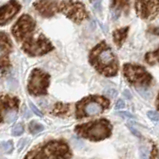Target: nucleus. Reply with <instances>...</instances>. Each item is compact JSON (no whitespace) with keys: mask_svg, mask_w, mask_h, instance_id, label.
<instances>
[{"mask_svg":"<svg viewBox=\"0 0 159 159\" xmlns=\"http://www.w3.org/2000/svg\"><path fill=\"white\" fill-rule=\"evenodd\" d=\"M12 34L21 49L29 56H41L53 50V45L38 29L30 15L24 14L12 27Z\"/></svg>","mask_w":159,"mask_h":159,"instance_id":"1","label":"nucleus"},{"mask_svg":"<svg viewBox=\"0 0 159 159\" xmlns=\"http://www.w3.org/2000/svg\"><path fill=\"white\" fill-rule=\"evenodd\" d=\"M89 62L97 72L106 77L115 76L118 72L117 58L105 41L97 44L90 51Z\"/></svg>","mask_w":159,"mask_h":159,"instance_id":"2","label":"nucleus"},{"mask_svg":"<svg viewBox=\"0 0 159 159\" xmlns=\"http://www.w3.org/2000/svg\"><path fill=\"white\" fill-rule=\"evenodd\" d=\"M71 157L70 149L64 141H50L33 149L24 159H68Z\"/></svg>","mask_w":159,"mask_h":159,"instance_id":"3","label":"nucleus"},{"mask_svg":"<svg viewBox=\"0 0 159 159\" xmlns=\"http://www.w3.org/2000/svg\"><path fill=\"white\" fill-rule=\"evenodd\" d=\"M75 132L91 141H100L111 135L112 125L106 119H98L76 126Z\"/></svg>","mask_w":159,"mask_h":159,"instance_id":"4","label":"nucleus"},{"mask_svg":"<svg viewBox=\"0 0 159 159\" xmlns=\"http://www.w3.org/2000/svg\"><path fill=\"white\" fill-rule=\"evenodd\" d=\"M110 105L109 100L104 96L90 95L83 98L76 104V117L78 119L84 117H92L101 114Z\"/></svg>","mask_w":159,"mask_h":159,"instance_id":"5","label":"nucleus"},{"mask_svg":"<svg viewBox=\"0 0 159 159\" xmlns=\"http://www.w3.org/2000/svg\"><path fill=\"white\" fill-rule=\"evenodd\" d=\"M123 74L128 82L138 88L150 86L153 77L144 67L138 64L126 63L123 66Z\"/></svg>","mask_w":159,"mask_h":159,"instance_id":"6","label":"nucleus"},{"mask_svg":"<svg viewBox=\"0 0 159 159\" xmlns=\"http://www.w3.org/2000/svg\"><path fill=\"white\" fill-rule=\"evenodd\" d=\"M55 12H61L75 23H81L88 18L83 3L77 0H56Z\"/></svg>","mask_w":159,"mask_h":159,"instance_id":"7","label":"nucleus"},{"mask_svg":"<svg viewBox=\"0 0 159 159\" xmlns=\"http://www.w3.org/2000/svg\"><path fill=\"white\" fill-rule=\"evenodd\" d=\"M19 100L15 96L0 95V122L12 123L16 120Z\"/></svg>","mask_w":159,"mask_h":159,"instance_id":"8","label":"nucleus"},{"mask_svg":"<svg viewBox=\"0 0 159 159\" xmlns=\"http://www.w3.org/2000/svg\"><path fill=\"white\" fill-rule=\"evenodd\" d=\"M50 83V76L41 69L32 70L28 80V91L32 95H45Z\"/></svg>","mask_w":159,"mask_h":159,"instance_id":"9","label":"nucleus"},{"mask_svg":"<svg viewBox=\"0 0 159 159\" xmlns=\"http://www.w3.org/2000/svg\"><path fill=\"white\" fill-rule=\"evenodd\" d=\"M137 15L144 20H152L159 16V0H134Z\"/></svg>","mask_w":159,"mask_h":159,"instance_id":"10","label":"nucleus"},{"mask_svg":"<svg viewBox=\"0 0 159 159\" xmlns=\"http://www.w3.org/2000/svg\"><path fill=\"white\" fill-rule=\"evenodd\" d=\"M20 7L19 3L15 0H11L5 5L0 7V25H3L10 21L20 10Z\"/></svg>","mask_w":159,"mask_h":159,"instance_id":"11","label":"nucleus"},{"mask_svg":"<svg viewBox=\"0 0 159 159\" xmlns=\"http://www.w3.org/2000/svg\"><path fill=\"white\" fill-rule=\"evenodd\" d=\"M34 7L43 17H51L56 14V0H39L34 3Z\"/></svg>","mask_w":159,"mask_h":159,"instance_id":"12","label":"nucleus"},{"mask_svg":"<svg viewBox=\"0 0 159 159\" xmlns=\"http://www.w3.org/2000/svg\"><path fill=\"white\" fill-rule=\"evenodd\" d=\"M129 12V0H112L111 15L114 20L119 18L122 13L127 14Z\"/></svg>","mask_w":159,"mask_h":159,"instance_id":"13","label":"nucleus"},{"mask_svg":"<svg viewBox=\"0 0 159 159\" xmlns=\"http://www.w3.org/2000/svg\"><path fill=\"white\" fill-rule=\"evenodd\" d=\"M0 49H1V51L3 53L2 56H7V57L12 50L11 39L4 32H0Z\"/></svg>","mask_w":159,"mask_h":159,"instance_id":"14","label":"nucleus"},{"mask_svg":"<svg viewBox=\"0 0 159 159\" xmlns=\"http://www.w3.org/2000/svg\"><path fill=\"white\" fill-rule=\"evenodd\" d=\"M128 32H129V27L116 29L114 32H113V40H114V43L118 47H121L122 44L124 43L127 35H128Z\"/></svg>","mask_w":159,"mask_h":159,"instance_id":"15","label":"nucleus"},{"mask_svg":"<svg viewBox=\"0 0 159 159\" xmlns=\"http://www.w3.org/2000/svg\"><path fill=\"white\" fill-rule=\"evenodd\" d=\"M144 59L149 65H159V47L156 50L146 53Z\"/></svg>","mask_w":159,"mask_h":159,"instance_id":"16","label":"nucleus"},{"mask_svg":"<svg viewBox=\"0 0 159 159\" xmlns=\"http://www.w3.org/2000/svg\"><path fill=\"white\" fill-rule=\"evenodd\" d=\"M43 130H44V126L42 124L38 123V122H36V121H32L29 124V131L32 134H37Z\"/></svg>","mask_w":159,"mask_h":159,"instance_id":"17","label":"nucleus"},{"mask_svg":"<svg viewBox=\"0 0 159 159\" xmlns=\"http://www.w3.org/2000/svg\"><path fill=\"white\" fill-rule=\"evenodd\" d=\"M0 149L5 153H10L13 149V144L12 141H3L0 143Z\"/></svg>","mask_w":159,"mask_h":159,"instance_id":"18","label":"nucleus"},{"mask_svg":"<svg viewBox=\"0 0 159 159\" xmlns=\"http://www.w3.org/2000/svg\"><path fill=\"white\" fill-rule=\"evenodd\" d=\"M23 132H24V128L22 124H17L16 126L13 127V129H12V135H14V136H19Z\"/></svg>","mask_w":159,"mask_h":159,"instance_id":"19","label":"nucleus"},{"mask_svg":"<svg viewBox=\"0 0 159 159\" xmlns=\"http://www.w3.org/2000/svg\"><path fill=\"white\" fill-rule=\"evenodd\" d=\"M140 157H141V159H149V151L147 147L142 146L140 148Z\"/></svg>","mask_w":159,"mask_h":159,"instance_id":"20","label":"nucleus"},{"mask_svg":"<svg viewBox=\"0 0 159 159\" xmlns=\"http://www.w3.org/2000/svg\"><path fill=\"white\" fill-rule=\"evenodd\" d=\"M147 116L150 120L152 121H159V114L155 111H148Z\"/></svg>","mask_w":159,"mask_h":159,"instance_id":"21","label":"nucleus"},{"mask_svg":"<svg viewBox=\"0 0 159 159\" xmlns=\"http://www.w3.org/2000/svg\"><path fill=\"white\" fill-rule=\"evenodd\" d=\"M104 94H105L106 96L110 97V98H114V97L117 96V91L115 89L109 88V89H106L105 91H104Z\"/></svg>","mask_w":159,"mask_h":159,"instance_id":"22","label":"nucleus"},{"mask_svg":"<svg viewBox=\"0 0 159 159\" xmlns=\"http://www.w3.org/2000/svg\"><path fill=\"white\" fill-rule=\"evenodd\" d=\"M29 106H30V108H31V110H32L36 115L37 116H39V117H42L43 116V114H42V112L39 110V109L36 107L34 104L32 103V102H29Z\"/></svg>","mask_w":159,"mask_h":159,"instance_id":"23","label":"nucleus"},{"mask_svg":"<svg viewBox=\"0 0 159 159\" xmlns=\"http://www.w3.org/2000/svg\"><path fill=\"white\" fill-rule=\"evenodd\" d=\"M117 114L123 118H127V119H132V118H134V115H132L130 112H127V111H120V112H118Z\"/></svg>","mask_w":159,"mask_h":159,"instance_id":"24","label":"nucleus"},{"mask_svg":"<svg viewBox=\"0 0 159 159\" xmlns=\"http://www.w3.org/2000/svg\"><path fill=\"white\" fill-rule=\"evenodd\" d=\"M8 85H9V88H10L11 90H14V89L17 88L18 83H17L16 79L11 78V79H9V80H8Z\"/></svg>","mask_w":159,"mask_h":159,"instance_id":"25","label":"nucleus"},{"mask_svg":"<svg viewBox=\"0 0 159 159\" xmlns=\"http://www.w3.org/2000/svg\"><path fill=\"white\" fill-rule=\"evenodd\" d=\"M127 126H128V128H129V130L131 131V132H132L135 136H137V137H141V133H140L139 132V131L138 130H136L135 128H134V127L132 126V125H131V124H127Z\"/></svg>","mask_w":159,"mask_h":159,"instance_id":"26","label":"nucleus"},{"mask_svg":"<svg viewBox=\"0 0 159 159\" xmlns=\"http://www.w3.org/2000/svg\"><path fill=\"white\" fill-rule=\"evenodd\" d=\"M125 107V103L123 100H121V99H119L117 102H116V105H115V108L116 109H123Z\"/></svg>","mask_w":159,"mask_h":159,"instance_id":"27","label":"nucleus"},{"mask_svg":"<svg viewBox=\"0 0 159 159\" xmlns=\"http://www.w3.org/2000/svg\"><path fill=\"white\" fill-rule=\"evenodd\" d=\"M24 142H25V139H22L21 141H19V146H18V149H22L23 148V146H24Z\"/></svg>","mask_w":159,"mask_h":159,"instance_id":"28","label":"nucleus"},{"mask_svg":"<svg viewBox=\"0 0 159 159\" xmlns=\"http://www.w3.org/2000/svg\"><path fill=\"white\" fill-rule=\"evenodd\" d=\"M124 95H125L126 98L131 99V94H130V92L128 91V90H124Z\"/></svg>","mask_w":159,"mask_h":159,"instance_id":"29","label":"nucleus"},{"mask_svg":"<svg viewBox=\"0 0 159 159\" xmlns=\"http://www.w3.org/2000/svg\"><path fill=\"white\" fill-rule=\"evenodd\" d=\"M156 107L159 110V93H158V96H157V99H156Z\"/></svg>","mask_w":159,"mask_h":159,"instance_id":"30","label":"nucleus"},{"mask_svg":"<svg viewBox=\"0 0 159 159\" xmlns=\"http://www.w3.org/2000/svg\"><path fill=\"white\" fill-rule=\"evenodd\" d=\"M24 1H27V0H24Z\"/></svg>","mask_w":159,"mask_h":159,"instance_id":"31","label":"nucleus"}]
</instances>
